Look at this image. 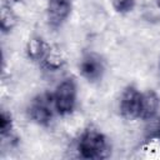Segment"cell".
Masks as SVG:
<instances>
[{
	"mask_svg": "<svg viewBox=\"0 0 160 160\" xmlns=\"http://www.w3.org/2000/svg\"><path fill=\"white\" fill-rule=\"evenodd\" d=\"M48 20L52 28H59L71 11L70 0H49L48 1Z\"/></svg>",
	"mask_w": 160,
	"mask_h": 160,
	"instance_id": "cell-5",
	"label": "cell"
},
{
	"mask_svg": "<svg viewBox=\"0 0 160 160\" xmlns=\"http://www.w3.org/2000/svg\"><path fill=\"white\" fill-rule=\"evenodd\" d=\"M29 116L40 125H48L56 112L54 96L49 94L38 95L29 105Z\"/></svg>",
	"mask_w": 160,
	"mask_h": 160,
	"instance_id": "cell-3",
	"label": "cell"
},
{
	"mask_svg": "<svg viewBox=\"0 0 160 160\" xmlns=\"http://www.w3.org/2000/svg\"><path fill=\"white\" fill-rule=\"evenodd\" d=\"M1 30L5 32V31H9L14 28V25L16 24V16L15 14L12 12V9L11 6H6V5H2V9H1Z\"/></svg>",
	"mask_w": 160,
	"mask_h": 160,
	"instance_id": "cell-9",
	"label": "cell"
},
{
	"mask_svg": "<svg viewBox=\"0 0 160 160\" xmlns=\"http://www.w3.org/2000/svg\"><path fill=\"white\" fill-rule=\"evenodd\" d=\"M159 109V98L158 95L149 90L146 92H141V100H140V111L139 118L144 120L152 119Z\"/></svg>",
	"mask_w": 160,
	"mask_h": 160,
	"instance_id": "cell-7",
	"label": "cell"
},
{
	"mask_svg": "<svg viewBox=\"0 0 160 160\" xmlns=\"http://www.w3.org/2000/svg\"><path fill=\"white\" fill-rule=\"evenodd\" d=\"M12 130V120H11V116L6 112H1L0 115V132L2 136H6V135H10Z\"/></svg>",
	"mask_w": 160,
	"mask_h": 160,
	"instance_id": "cell-11",
	"label": "cell"
},
{
	"mask_svg": "<svg viewBox=\"0 0 160 160\" xmlns=\"http://www.w3.org/2000/svg\"><path fill=\"white\" fill-rule=\"evenodd\" d=\"M80 72L89 81H96L102 76L104 62L96 54H88L80 62Z\"/></svg>",
	"mask_w": 160,
	"mask_h": 160,
	"instance_id": "cell-6",
	"label": "cell"
},
{
	"mask_svg": "<svg viewBox=\"0 0 160 160\" xmlns=\"http://www.w3.org/2000/svg\"><path fill=\"white\" fill-rule=\"evenodd\" d=\"M21 0H4V5H6V6H11L12 8V5H15V4H18V2H20Z\"/></svg>",
	"mask_w": 160,
	"mask_h": 160,
	"instance_id": "cell-13",
	"label": "cell"
},
{
	"mask_svg": "<svg viewBox=\"0 0 160 160\" xmlns=\"http://www.w3.org/2000/svg\"><path fill=\"white\" fill-rule=\"evenodd\" d=\"M49 50L50 48L40 38H34L28 44V55L30 59L35 61H42Z\"/></svg>",
	"mask_w": 160,
	"mask_h": 160,
	"instance_id": "cell-8",
	"label": "cell"
},
{
	"mask_svg": "<svg viewBox=\"0 0 160 160\" xmlns=\"http://www.w3.org/2000/svg\"><path fill=\"white\" fill-rule=\"evenodd\" d=\"M110 146L104 134L94 128L86 129L79 140V152L84 159H102L109 155Z\"/></svg>",
	"mask_w": 160,
	"mask_h": 160,
	"instance_id": "cell-1",
	"label": "cell"
},
{
	"mask_svg": "<svg viewBox=\"0 0 160 160\" xmlns=\"http://www.w3.org/2000/svg\"><path fill=\"white\" fill-rule=\"evenodd\" d=\"M140 100H141V92L134 88L128 86L120 99V112L125 119L132 120L139 118L140 111Z\"/></svg>",
	"mask_w": 160,
	"mask_h": 160,
	"instance_id": "cell-4",
	"label": "cell"
},
{
	"mask_svg": "<svg viewBox=\"0 0 160 160\" xmlns=\"http://www.w3.org/2000/svg\"><path fill=\"white\" fill-rule=\"evenodd\" d=\"M54 96V102L56 108V112L60 115H66L70 114L76 102V84L72 79H65L61 81L55 92L52 94Z\"/></svg>",
	"mask_w": 160,
	"mask_h": 160,
	"instance_id": "cell-2",
	"label": "cell"
},
{
	"mask_svg": "<svg viewBox=\"0 0 160 160\" xmlns=\"http://www.w3.org/2000/svg\"><path fill=\"white\" fill-rule=\"evenodd\" d=\"M42 62H44V65H45L48 69L56 70V69H59V68L62 65V59H61V56H60L59 54L54 52V51L50 49L49 52L46 54V56L44 58Z\"/></svg>",
	"mask_w": 160,
	"mask_h": 160,
	"instance_id": "cell-10",
	"label": "cell"
},
{
	"mask_svg": "<svg viewBox=\"0 0 160 160\" xmlns=\"http://www.w3.org/2000/svg\"><path fill=\"white\" fill-rule=\"evenodd\" d=\"M158 5H159V6H160V0H158Z\"/></svg>",
	"mask_w": 160,
	"mask_h": 160,
	"instance_id": "cell-14",
	"label": "cell"
},
{
	"mask_svg": "<svg viewBox=\"0 0 160 160\" xmlns=\"http://www.w3.org/2000/svg\"><path fill=\"white\" fill-rule=\"evenodd\" d=\"M112 5L118 12L124 14L132 10L135 5V0H112Z\"/></svg>",
	"mask_w": 160,
	"mask_h": 160,
	"instance_id": "cell-12",
	"label": "cell"
}]
</instances>
